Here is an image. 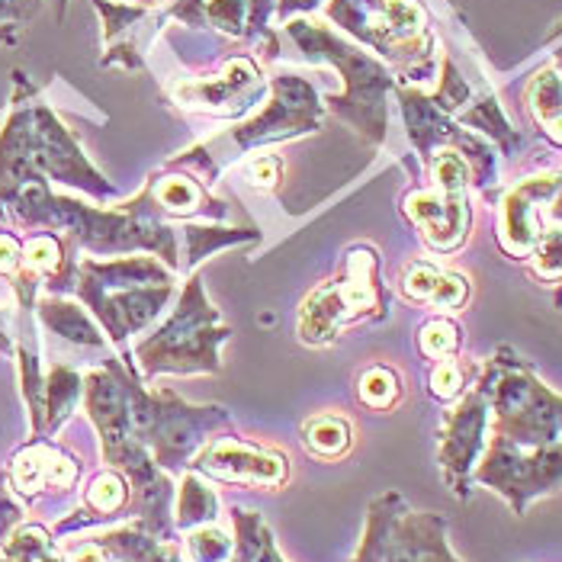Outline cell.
Returning <instances> with one entry per match:
<instances>
[{
    "instance_id": "9c48e42d",
    "label": "cell",
    "mask_w": 562,
    "mask_h": 562,
    "mask_svg": "<svg viewBox=\"0 0 562 562\" xmlns=\"http://www.w3.org/2000/svg\"><path fill=\"white\" fill-rule=\"evenodd\" d=\"M260 90V78L255 71L251 61L238 58L225 68V78L222 81H210V85H193L180 90V100L187 106H206V110H216V113H238L245 110V97L251 100Z\"/></svg>"
},
{
    "instance_id": "8fae6325",
    "label": "cell",
    "mask_w": 562,
    "mask_h": 562,
    "mask_svg": "<svg viewBox=\"0 0 562 562\" xmlns=\"http://www.w3.org/2000/svg\"><path fill=\"white\" fill-rule=\"evenodd\" d=\"M402 290H405V296H412L418 303H431L437 308H457V305L467 303V296H470L467 277L447 273V270L434 267L428 260L408 263V270L402 277Z\"/></svg>"
},
{
    "instance_id": "4dcf8cb0",
    "label": "cell",
    "mask_w": 562,
    "mask_h": 562,
    "mask_svg": "<svg viewBox=\"0 0 562 562\" xmlns=\"http://www.w3.org/2000/svg\"><path fill=\"white\" fill-rule=\"evenodd\" d=\"M543 130L550 132V135H553L557 142H562V116H560V120H553V123H547Z\"/></svg>"
},
{
    "instance_id": "5b68a950",
    "label": "cell",
    "mask_w": 562,
    "mask_h": 562,
    "mask_svg": "<svg viewBox=\"0 0 562 562\" xmlns=\"http://www.w3.org/2000/svg\"><path fill=\"white\" fill-rule=\"evenodd\" d=\"M196 470L206 476L232 482V485H260V488H280L290 479V463L277 450H260L255 443L225 437L213 440L200 450Z\"/></svg>"
},
{
    "instance_id": "52a82bcc",
    "label": "cell",
    "mask_w": 562,
    "mask_h": 562,
    "mask_svg": "<svg viewBox=\"0 0 562 562\" xmlns=\"http://www.w3.org/2000/svg\"><path fill=\"white\" fill-rule=\"evenodd\" d=\"M405 213L425 232L428 245L437 251H453L470 228L467 193H440V190H415L405 196Z\"/></svg>"
},
{
    "instance_id": "4316f807",
    "label": "cell",
    "mask_w": 562,
    "mask_h": 562,
    "mask_svg": "<svg viewBox=\"0 0 562 562\" xmlns=\"http://www.w3.org/2000/svg\"><path fill=\"white\" fill-rule=\"evenodd\" d=\"M248 177H251V183H255V187H273V183L280 180V161H277V158H270V155L255 158V161H251V168H248Z\"/></svg>"
},
{
    "instance_id": "5bb4252c",
    "label": "cell",
    "mask_w": 562,
    "mask_h": 562,
    "mask_svg": "<svg viewBox=\"0 0 562 562\" xmlns=\"http://www.w3.org/2000/svg\"><path fill=\"white\" fill-rule=\"evenodd\" d=\"M303 440L315 457L338 460V457L347 453V447L353 440V431H350V425H347L345 418H338V415H315V418L305 422Z\"/></svg>"
},
{
    "instance_id": "6da1fadb",
    "label": "cell",
    "mask_w": 562,
    "mask_h": 562,
    "mask_svg": "<svg viewBox=\"0 0 562 562\" xmlns=\"http://www.w3.org/2000/svg\"><path fill=\"white\" fill-rule=\"evenodd\" d=\"M331 16L383 55L408 78L422 81L431 71V30L418 0H335Z\"/></svg>"
},
{
    "instance_id": "7a4b0ae2",
    "label": "cell",
    "mask_w": 562,
    "mask_h": 562,
    "mask_svg": "<svg viewBox=\"0 0 562 562\" xmlns=\"http://www.w3.org/2000/svg\"><path fill=\"white\" fill-rule=\"evenodd\" d=\"M353 562H463L447 543V520L412 512L398 492L380 495L367 512V530Z\"/></svg>"
},
{
    "instance_id": "d6986e66",
    "label": "cell",
    "mask_w": 562,
    "mask_h": 562,
    "mask_svg": "<svg viewBox=\"0 0 562 562\" xmlns=\"http://www.w3.org/2000/svg\"><path fill=\"white\" fill-rule=\"evenodd\" d=\"M398 395H402V386H398V376L392 373L390 367H373V370H367L360 376V398L370 408L386 412L398 402Z\"/></svg>"
},
{
    "instance_id": "83f0119b",
    "label": "cell",
    "mask_w": 562,
    "mask_h": 562,
    "mask_svg": "<svg viewBox=\"0 0 562 562\" xmlns=\"http://www.w3.org/2000/svg\"><path fill=\"white\" fill-rule=\"evenodd\" d=\"M26 260H30V267H36V270H48V267H55V260H58V248H55V241H52V238H36V241L26 248Z\"/></svg>"
},
{
    "instance_id": "ac0fdd59",
    "label": "cell",
    "mask_w": 562,
    "mask_h": 562,
    "mask_svg": "<svg viewBox=\"0 0 562 562\" xmlns=\"http://www.w3.org/2000/svg\"><path fill=\"white\" fill-rule=\"evenodd\" d=\"M187 553L193 562H232L235 540H228L222 527L203 524V527H193V533L187 537Z\"/></svg>"
},
{
    "instance_id": "e0dca14e",
    "label": "cell",
    "mask_w": 562,
    "mask_h": 562,
    "mask_svg": "<svg viewBox=\"0 0 562 562\" xmlns=\"http://www.w3.org/2000/svg\"><path fill=\"white\" fill-rule=\"evenodd\" d=\"M431 158V180L434 190L440 193H467V183H470V165L463 158L460 148H437L428 155Z\"/></svg>"
},
{
    "instance_id": "7402d4cb",
    "label": "cell",
    "mask_w": 562,
    "mask_h": 562,
    "mask_svg": "<svg viewBox=\"0 0 562 562\" xmlns=\"http://www.w3.org/2000/svg\"><path fill=\"white\" fill-rule=\"evenodd\" d=\"M418 345H422V353H425V357L443 360V357H450V353L460 347V328H457L453 322H447V318H434V322H428V325L422 328Z\"/></svg>"
},
{
    "instance_id": "4fadbf2b",
    "label": "cell",
    "mask_w": 562,
    "mask_h": 562,
    "mask_svg": "<svg viewBox=\"0 0 562 562\" xmlns=\"http://www.w3.org/2000/svg\"><path fill=\"white\" fill-rule=\"evenodd\" d=\"M232 562H283L277 553L273 533L258 512L235 508V557Z\"/></svg>"
},
{
    "instance_id": "ba28073f",
    "label": "cell",
    "mask_w": 562,
    "mask_h": 562,
    "mask_svg": "<svg viewBox=\"0 0 562 562\" xmlns=\"http://www.w3.org/2000/svg\"><path fill=\"white\" fill-rule=\"evenodd\" d=\"M277 103L260 116L258 123L245 126V132H238L241 142H260V138H283L290 132H303V126H315L318 116V103L315 93L308 90L303 81L283 78L277 85Z\"/></svg>"
},
{
    "instance_id": "cb8c5ba5",
    "label": "cell",
    "mask_w": 562,
    "mask_h": 562,
    "mask_svg": "<svg viewBox=\"0 0 562 562\" xmlns=\"http://www.w3.org/2000/svg\"><path fill=\"white\" fill-rule=\"evenodd\" d=\"M533 270L543 280H562V228L543 232L533 245Z\"/></svg>"
},
{
    "instance_id": "2e32d148",
    "label": "cell",
    "mask_w": 562,
    "mask_h": 562,
    "mask_svg": "<svg viewBox=\"0 0 562 562\" xmlns=\"http://www.w3.org/2000/svg\"><path fill=\"white\" fill-rule=\"evenodd\" d=\"M527 103H530V113L537 116V123H540V126H547V123L560 120L562 116L560 71H553V68L540 71V75L530 81V87H527Z\"/></svg>"
},
{
    "instance_id": "603a6c76",
    "label": "cell",
    "mask_w": 562,
    "mask_h": 562,
    "mask_svg": "<svg viewBox=\"0 0 562 562\" xmlns=\"http://www.w3.org/2000/svg\"><path fill=\"white\" fill-rule=\"evenodd\" d=\"M463 123H470V126H479V130L492 132L502 145H518V135L512 132L508 126V120L502 116V110H498V103H495V97H485L482 103H479L476 110H470L467 116H463Z\"/></svg>"
},
{
    "instance_id": "7c38bea8",
    "label": "cell",
    "mask_w": 562,
    "mask_h": 562,
    "mask_svg": "<svg viewBox=\"0 0 562 562\" xmlns=\"http://www.w3.org/2000/svg\"><path fill=\"white\" fill-rule=\"evenodd\" d=\"M100 547L113 550L123 562H183L180 560V550L173 543H168V540L151 537V530L145 524L106 533L100 540Z\"/></svg>"
},
{
    "instance_id": "9a60e30c",
    "label": "cell",
    "mask_w": 562,
    "mask_h": 562,
    "mask_svg": "<svg viewBox=\"0 0 562 562\" xmlns=\"http://www.w3.org/2000/svg\"><path fill=\"white\" fill-rule=\"evenodd\" d=\"M218 502L213 495V488L203 482L200 476H183L180 482V498H177V527H203V524H213L216 520Z\"/></svg>"
},
{
    "instance_id": "277c9868",
    "label": "cell",
    "mask_w": 562,
    "mask_h": 562,
    "mask_svg": "<svg viewBox=\"0 0 562 562\" xmlns=\"http://www.w3.org/2000/svg\"><path fill=\"white\" fill-rule=\"evenodd\" d=\"M543 218H562V171L530 177L515 187L502 210V245L527 255L543 235Z\"/></svg>"
},
{
    "instance_id": "3957f363",
    "label": "cell",
    "mask_w": 562,
    "mask_h": 562,
    "mask_svg": "<svg viewBox=\"0 0 562 562\" xmlns=\"http://www.w3.org/2000/svg\"><path fill=\"white\" fill-rule=\"evenodd\" d=\"M485 440H488V395L482 383H476V390L467 392L447 412L440 428V447H437L443 479L460 498L470 495V479L485 453Z\"/></svg>"
},
{
    "instance_id": "f546056e",
    "label": "cell",
    "mask_w": 562,
    "mask_h": 562,
    "mask_svg": "<svg viewBox=\"0 0 562 562\" xmlns=\"http://www.w3.org/2000/svg\"><path fill=\"white\" fill-rule=\"evenodd\" d=\"M16 267V245L10 238H0V270H13Z\"/></svg>"
},
{
    "instance_id": "d4e9b609",
    "label": "cell",
    "mask_w": 562,
    "mask_h": 562,
    "mask_svg": "<svg viewBox=\"0 0 562 562\" xmlns=\"http://www.w3.org/2000/svg\"><path fill=\"white\" fill-rule=\"evenodd\" d=\"M158 200H161L171 213H193V210L200 206V190H196V183H190V180H183V177H171V180H161Z\"/></svg>"
},
{
    "instance_id": "f1b7e54d",
    "label": "cell",
    "mask_w": 562,
    "mask_h": 562,
    "mask_svg": "<svg viewBox=\"0 0 562 562\" xmlns=\"http://www.w3.org/2000/svg\"><path fill=\"white\" fill-rule=\"evenodd\" d=\"M65 562H110L106 560V553H103V547L100 543H87V547H78L71 557Z\"/></svg>"
},
{
    "instance_id": "484cf974",
    "label": "cell",
    "mask_w": 562,
    "mask_h": 562,
    "mask_svg": "<svg viewBox=\"0 0 562 562\" xmlns=\"http://www.w3.org/2000/svg\"><path fill=\"white\" fill-rule=\"evenodd\" d=\"M463 386H467V376H463V367H460L457 360H440V363L434 367L431 392L437 398L450 402V398H457V395L463 392Z\"/></svg>"
},
{
    "instance_id": "30bf717a",
    "label": "cell",
    "mask_w": 562,
    "mask_h": 562,
    "mask_svg": "<svg viewBox=\"0 0 562 562\" xmlns=\"http://www.w3.org/2000/svg\"><path fill=\"white\" fill-rule=\"evenodd\" d=\"M78 479V467L71 457L58 453L55 447H45V443H36V447H26L16 463H13V485L20 492H36L43 485H52V488H68L71 482Z\"/></svg>"
},
{
    "instance_id": "8992f818",
    "label": "cell",
    "mask_w": 562,
    "mask_h": 562,
    "mask_svg": "<svg viewBox=\"0 0 562 562\" xmlns=\"http://www.w3.org/2000/svg\"><path fill=\"white\" fill-rule=\"evenodd\" d=\"M370 255H357L350 267V280H345L335 290H318L303 312V338L318 345V341H331L335 338V325L338 318H347L360 308H370L376 303V290L370 283Z\"/></svg>"
},
{
    "instance_id": "44dd1931",
    "label": "cell",
    "mask_w": 562,
    "mask_h": 562,
    "mask_svg": "<svg viewBox=\"0 0 562 562\" xmlns=\"http://www.w3.org/2000/svg\"><path fill=\"white\" fill-rule=\"evenodd\" d=\"M10 562H65L43 527H23L10 540Z\"/></svg>"
},
{
    "instance_id": "ffe728a7",
    "label": "cell",
    "mask_w": 562,
    "mask_h": 562,
    "mask_svg": "<svg viewBox=\"0 0 562 562\" xmlns=\"http://www.w3.org/2000/svg\"><path fill=\"white\" fill-rule=\"evenodd\" d=\"M130 498V488H126V479L120 473H100V476L90 482L87 488V505L97 512V515H113L126 505Z\"/></svg>"
}]
</instances>
